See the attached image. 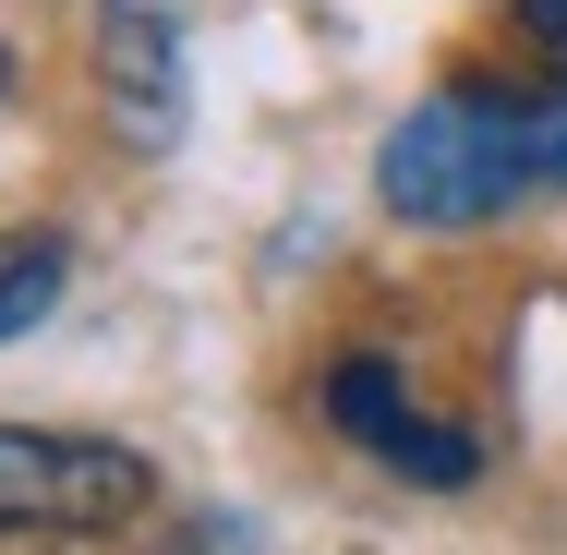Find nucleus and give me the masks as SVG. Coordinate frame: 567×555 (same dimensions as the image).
<instances>
[{
	"label": "nucleus",
	"mask_w": 567,
	"mask_h": 555,
	"mask_svg": "<svg viewBox=\"0 0 567 555\" xmlns=\"http://www.w3.org/2000/svg\"><path fill=\"white\" fill-rule=\"evenodd\" d=\"M374 182H386V218H411V229H483V218H507V206L544 194V169H532V110L471 97V85H458V97H423V110L386 133Z\"/></svg>",
	"instance_id": "f257e3e1"
},
{
	"label": "nucleus",
	"mask_w": 567,
	"mask_h": 555,
	"mask_svg": "<svg viewBox=\"0 0 567 555\" xmlns=\"http://www.w3.org/2000/svg\"><path fill=\"white\" fill-rule=\"evenodd\" d=\"M157 471L110 435H61V423H0V544H85V532H121L145 520Z\"/></svg>",
	"instance_id": "f03ea898"
},
{
	"label": "nucleus",
	"mask_w": 567,
	"mask_h": 555,
	"mask_svg": "<svg viewBox=\"0 0 567 555\" xmlns=\"http://www.w3.org/2000/svg\"><path fill=\"white\" fill-rule=\"evenodd\" d=\"M327 423H339L350 446H374L399 483H471V435L435 423V411L399 387V362H374V350H350L339 374H327Z\"/></svg>",
	"instance_id": "7ed1b4c3"
},
{
	"label": "nucleus",
	"mask_w": 567,
	"mask_h": 555,
	"mask_svg": "<svg viewBox=\"0 0 567 555\" xmlns=\"http://www.w3.org/2000/svg\"><path fill=\"white\" fill-rule=\"evenodd\" d=\"M97 61H110V110L133 145H169L182 133V37L157 0H110L97 12Z\"/></svg>",
	"instance_id": "20e7f679"
},
{
	"label": "nucleus",
	"mask_w": 567,
	"mask_h": 555,
	"mask_svg": "<svg viewBox=\"0 0 567 555\" xmlns=\"http://www.w3.org/2000/svg\"><path fill=\"white\" fill-rule=\"evenodd\" d=\"M61 278H73V241H49V229H0V338L49 327Z\"/></svg>",
	"instance_id": "39448f33"
},
{
	"label": "nucleus",
	"mask_w": 567,
	"mask_h": 555,
	"mask_svg": "<svg viewBox=\"0 0 567 555\" xmlns=\"http://www.w3.org/2000/svg\"><path fill=\"white\" fill-rule=\"evenodd\" d=\"M519 24H532L544 49H567V0H519Z\"/></svg>",
	"instance_id": "423d86ee"
},
{
	"label": "nucleus",
	"mask_w": 567,
	"mask_h": 555,
	"mask_svg": "<svg viewBox=\"0 0 567 555\" xmlns=\"http://www.w3.org/2000/svg\"><path fill=\"white\" fill-rule=\"evenodd\" d=\"M0 73H12V49H0Z\"/></svg>",
	"instance_id": "0eeeda50"
}]
</instances>
